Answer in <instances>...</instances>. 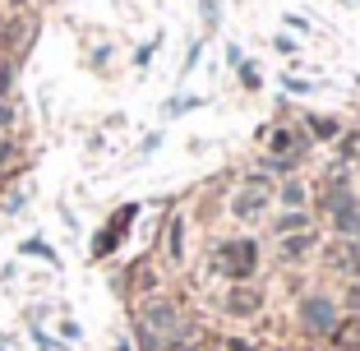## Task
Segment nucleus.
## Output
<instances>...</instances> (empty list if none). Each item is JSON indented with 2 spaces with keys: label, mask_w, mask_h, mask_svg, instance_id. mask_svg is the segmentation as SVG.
Wrapping results in <instances>:
<instances>
[{
  "label": "nucleus",
  "mask_w": 360,
  "mask_h": 351,
  "mask_svg": "<svg viewBox=\"0 0 360 351\" xmlns=\"http://www.w3.org/2000/svg\"><path fill=\"white\" fill-rule=\"evenodd\" d=\"M277 199H282L286 208H300V203H305V185H300V181H286L282 190H277Z\"/></svg>",
  "instance_id": "obj_8"
},
{
  "label": "nucleus",
  "mask_w": 360,
  "mask_h": 351,
  "mask_svg": "<svg viewBox=\"0 0 360 351\" xmlns=\"http://www.w3.org/2000/svg\"><path fill=\"white\" fill-rule=\"evenodd\" d=\"M264 208H268V181H264V176H255V181H250V190L236 194L231 213L240 217V222H255V217L264 213Z\"/></svg>",
  "instance_id": "obj_3"
},
{
  "label": "nucleus",
  "mask_w": 360,
  "mask_h": 351,
  "mask_svg": "<svg viewBox=\"0 0 360 351\" xmlns=\"http://www.w3.org/2000/svg\"><path fill=\"white\" fill-rule=\"evenodd\" d=\"M217 268H222L231 282L250 277V273L259 268V245H255V241H231V245H222V255H217Z\"/></svg>",
  "instance_id": "obj_1"
},
{
  "label": "nucleus",
  "mask_w": 360,
  "mask_h": 351,
  "mask_svg": "<svg viewBox=\"0 0 360 351\" xmlns=\"http://www.w3.org/2000/svg\"><path fill=\"white\" fill-rule=\"evenodd\" d=\"M226 351H255V347H250V342H240V338H236V342H226Z\"/></svg>",
  "instance_id": "obj_11"
},
{
  "label": "nucleus",
  "mask_w": 360,
  "mask_h": 351,
  "mask_svg": "<svg viewBox=\"0 0 360 351\" xmlns=\"http://www.w3.org/2000/svg\"><path fill=\"white\" fill-rule=\"evenodd\" d=\"M180 245H185V226H180V217H171V259H185Z\"/></svg>",
  "instance_id": "obj_10"
},
{
  "label": "nucleus",
  "mask_w": 360,
  "mask_h": 351,
  "mask_svg": "<svg viewBox=\"0 0 360 351\" xmlns=\"http://www.w3.org/2000/svg\"><path fill=\"white\" fill-rule=\"evenodd\" d=\"M268 148H273V158H277V153H296V134H291V129H277Z\"/></svg>",
  "instance_id": "obj_9"
},
{
  "label": "nucleus",
  "mask_w": 360,
  "mask_h": 351,
  "mask_svg": "<svg viewBox=\"0 0 360 351\" xmlns=\"http://www.w3.org/2000/svg\"><path fill=\"white\" fill-rule=\"evenodd\" d=\"M296 231H309V217L300 208H286L282 217H273V236H296Z\"/></svg>",
  "instance_id": "obj_4"
},
{
  "label": "nucleus",
  "mask_w": 360,
  "mask_h": 351,
  "mask_svg": "<svg viewBox=\"0 0 360 351\" xmlns=\"http://www.w3.org/2000/svg\"><path fill=\"white\" fill-rule=\"evenodd\" d=\"M314 250V231H296V236H282V255L286 259H305Z\"/></svg>",
  "instance_id": "obj_5"
},
{
  "label": "nucleus",
  "mask_w": 360,
  "mask_h": 351,
  "mask_svg": "<svg viewBox=\"0 0 360 351\" xmlns=\"http://www.w3.org/2000/svg\"><path fill=\"white\" fill-rule=\"evenodd\" d=\"M300 324H305L309 333H333L338 309H333L328 296H305V300H300Z\"/></svg>",
  "instance_id": "obj_2"
},
{
  "label": "nucleus",
  "mask_w": 360,
  "mask_h": 351,
  "mask_svg": "<svg viewBox=\"0 0 360 351\" xmlns=\"http://www.w3.org/2000/svg\"><path fill=\"white\" fill-rule=\"evenodd\" d=\"M226 309H231V314H255L259 309V291H245L240 282H236V291L226 296Z\"/></svg>",
  "instance_id": "obj_6"
},
{
  "label": "nucleus",
  "mask_w": 360,
  "mask_h": 351,
  "mask_svg": "<svg viewBox=\"0 0 360 351\" xmlns=\"http://www.w3.org/2000/svg\"><path fill=\"white\" fill-rule=\"evenodd\" d=\"M333 342H338L342 351H360V319H351V324H333Z\"/></svg>",
  "instance_id": "obj_7"
}]
</instances>
